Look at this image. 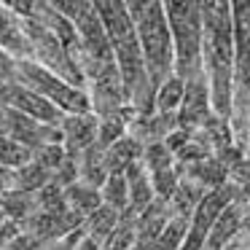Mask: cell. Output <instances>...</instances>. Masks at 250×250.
Here are the masks:
<instances>
[{
  "instance_id": "20",
  "label": "cell",
  "mask_w": 250,
  "mask_h": 250,
  "mask_svg": "<svg viewBox=\"0 0 250 250\" xmlns=\"http://www.w3.org/2000/svg\"><path fill=\"white\" fill-rule=\"evenodd\" d=\"M183 92L186 83L178 76H169L162 86L156 89V97H153V113H175L178 116L180 103H183Z\"/></svg>"
},
{
  "instance_id": "4",
  "label": "cell",
  "mask_w": 250,
  "mask_h": 250,
  "mask_svg": "<svg viewBox=\"0 0 250 250\" xmlns=\"http://www.w3.org/2000/svg\"><path fill=\"white\" fill-rule=\"evenodd\" d=\"M175 51V76L191 81L202 73V3H164Z\"/></svg>"
},
{
  "instance_id": "28",
  "label": "cell",
  "mask_w": 250,
  "mask_h": 250,
  "mask_svg": "<svg viewBox=\"0 0 250 250\" xmlns=\"http://www.w3.org/2000/svg\"><path fill=\"white\" fill-rule=\"evenodd\" d=\"M78 250H103V248H100L97 242H92V239L83 234V239H81V245H78Z\"/></svg>"
},
{
  "instance_id": "32",
  "label": "cell",
  "mask_w": 250,
  "mask_h": 250,
  "mask_svg": "<svg viewBox=\"0 0 250 250\" xmlns=\"http://www.w3.org/2000/svg\"><path fill=\"white\" fill-rule=\"evenodd\" d=\"M132 250H143V248H132Z\"/></svg>"
},
{
  "instance_id": "29",
  "label": "cell",
  "mask_w": 250,
  "mask_h": 250,
  "mask_svg": "<svg viewBox=\"0 0 250 250\" xmlns=\"http://www.w3.org/2000/svg\"><path fill=\"white\" fill-rule=\"evenodd\" d=\"M239 199H248L250 202V183L248 186H239Z\"/></svg>"
},
{
  "instance_id": "7",
  "label": "cell",
  "mask_w": 250,
  "mask_h": 250,
  "mask_svg": "<svg viewBox=\"0 0 250 250\" xmlns=\"http://www.w3.org/2000/svg\"><path fill=\"white\" fill-rule=\"evenodd\" d=\"M0 105L8 110H17V113L27 116L33 121H41V124H49V126H60L65 113L57 110L49 100H43L41 94H35L33 89L22 86L11 78V81H3L0 83Z\"/></svg>"
},
{
  "instance_id": "14",
  "label": "cell",
  "mask_w": 250,
  "mask_h": 250,
  "mask_svg": "<svg viewBox=\"0 0 250 250\" xmlns=\"http://www.w3.org/2000/svg\"><path fill=\"white\" fill-rule=\"evenodd\" d=\"M35 210H38L35 194H24V191H17V188L0 194V215H3V221L24 226L35 215Z\"/></svg>"
},
{
  "instance_id": "5",
  "label": "cell",
  "mask_w": 250,
  "mask_h": 250,
  "mask_svg": "<svg viewBox=\"0 0 250 250\" xmlns=\"http://www.w3.org/2000/svg\"><path fill=\"white\" fill-rule=\"evenodd\" d=\"M14 81L22 86L33 89L35 94H41L43 100H49L57 110H62L65 116L76 113H92V100H89L86 89H78L73 83H67L65 78L49 73L46 67H41L33 60H17L14 62Z\"/></svg>"
},
{
  "instance_id": "15",
  "label": "cell",
  "mask_w": 250,
  "mask_h": 250,
  "mask_svg": "<svg viewBox=\"0 0 250 250\" xmlns=\"http://www.w3.org/2000/svg\"><path fill=\"white\" fill-rule=\"evenodd\" d=\"M143 143L135 140L132 135H124L119 143L105 151V167H108V175L110 172H126L132 164H137L143 159Z\"/></svg>"
},
{
  "instance_id": "21",
  "label": "cell",
  "mask_w": 250,
  "mask_h": 250,
  "mask_svg": "<svg viewBox=\"0 0 250 250\" xmlns=\"http://www.w3.org/2000/svg\"><path fill=\"white\" fill-rule=\"evenodd\" d=\"M100 196H103V205L110 207L116 212H126L129 210V188H126V178L124 172H110L108 180L100 188Z\"/></svg>"
},
{
  "instance_id": "26",
  "label": "cell",
  "mask_w": 250,
  "mask_h": 250,
  "mask_svg": "<svg viewBox=\"0 0 250 250\" xmlns=\"http://www.w3.org/2000/svg\"><path fill=\"white\" fill-rule=\"evenodd\" d=\"M81 239H83V229H78V231L67 234V237H62V239H54V242H49L43 250H78Z\"/></svg>"
},
{
  "instance_id": "11",
  "label": "cell",
  "mask_w": 250,
  "mask_h": 250,
  "mask_svg": "<svg viewBox=\"0 0 250 250\" xmlns=\"http://www.w3.org/2000/svg\"><path fill=\"white\" fill-rule=\"evenodd\" d=\"M24 231H30L33 237H38L41 242H54V239H62L67 234L83 229V218H78L76 212H41L35 210V215L24 223Z\"/></svg>"
},
{
  "instance_id": "8",
  "label": "cell",
  "mask_w": 250,
  "mask_h": 250,
  "mask_svg": "<svg viewBox=\"0 0 250 250\" xmlns=\"http://www.w3.org/2000/svg\"><path fill=\"white\" fill-rule=\"evenodd\" d=\"M0 135L11 137L19 146L35 153L41 148L51 146V143H60V126L41 124V121H33L27 116L17 113V110H8L0 105Z\"/></svg>"
},
{
  "instance_id": "10",
  "label": "cell",
  "mask_w": 250,
  "mask_h": 250,
  "mask_svg": "<svg viewBox=\"0 0 250 250\" xmlns=\"http://www.w3.org/2000/svg\"><path fill=\"white\" fill-rule=\"evenodd\" d=\"M97 126H100V119L94 113L65 116L60 124V143L67 156L76 159L92 146H97Z\"/></svg>"
},
{
  "instance_id": "16",
  "label": "cell",
  "mask_w": 250,
  "mask_h": 250,
  "mask_svg": "<svg viewBox=\"0 0 250 250\" xmlns=\"http://www.w3.org/2000/svg\"><path fill=\"white\" fill-rule=\"evenodd\" d=\"M65 199L70 212H76L78 218H89L94 210L103 207V196H100V188L83 183V180H76L73 186L65 188Z\"/></svg>"
},
{
  "instance_id": "24",
  "label": "cell",
  "mask_w": 250,
  "mask_h": 250,
  "mask_svg": "<svg viewBox=\"0 0 250 250\" xmlns=\"http://www.w3.org/2000/svg\"><path fill=\"white\" fill-rule=\"evenodd\" d=\"M35 202H38L41 212H70L67 199H65V188H60L57 183H49L43 191H38Z\"/></svg>"
},
{
  "instance_id": "30",
  "label": "cell",
  "mask_w": 250,
  "mask_h": 250,
  "mask_svg": "<svg viewBox=\"0 0 250 250\" xmlns=\"http://www.w3.org/2000/svg\"><path fill=\"white\" fill-rule=\"evenodd\" d=\"M226 250H245V248H242V245H239V242H237V239H234V242H231V245H229V248H226Z\"/></svg>"
},
{
  "instance_id": "23",
  "label": "cell",
  "mask_w": 250,
  "mask_h": 250,
  "mask_svg": "<svg viewBox=\"0 0 250 250\" xmlns=\"http://www.w3.org/2000/svg\"><path fill=\"white\" fill-rule=\"evenodd\" d=\"M33 159V151H27L24 146H19L17 140L0 135V167L3 169H19Z\"/></svg>"
},
{
  "instance_id": "18",
  "label": "cell",
  "mask_w": 250,
  "mask_h": 250,
  "mask_svg": "<svg viewBox=\"0 0 250 250\" xmlns=\"http://www.w3.org/2000/svg\"><path fill=\"white\" fill-rule=\"evenodd\" d=\"M119 223H121V212H116V210H110V207L103 205L100 210H94L89 218H83V234H86L92 242H97L100 248H103V242L116 231Z\"/></svg>"
},
{
  "instance_id": "2",
  "label": "cell",
  "mask_w": 250,
  "mask_h": 250,
  "mask_svg": "<svg viewBox=\"0 0 250 250\" xmlns=\"http://www.w3.org/2000/svg\"><path fill=\"white\" fill-rule=\"evenodd\" d=\"M202 73L218 119H231L234 103V27L231 3H202Z\"/></svg>"
},
{
  "instance_id": "3",
  "label": "cell",
  "mask_w": 250,
  "mask_h": 250,
  "mask_svg": "<svg viewBox=\"0 0 250 250\" xmlns=\"http://www.w3.org/2000/svg\"><path fill=\"white\" fill-rule=\"evenodd\" d=\"M126 11L132 17V24H135L146 73L151 78L153 89H159L169 76H175V51H172V35H169L164 3H156V0L126 3Z\"/></svg>"
},
{
  "instance_id": "17",
  "label": "cell",
  "mask_w": 250,
  "mask_h": 250,
  "mask_svg": "<svg viewBox=\"0 0 250 250\" xmlns=\"http://www.w3.org/2000/svg\"><path fill=\"white\" fill-rule=\"evenodd\" d=\"M78 162V180L103 188V183L108 180V167H105V151L100 146H92L89 151H83L81 156H76Z\"/></svg>"
},
{
  "instance_id": "31",
  "label": "cell",
  "mask_w": 250,
  "mask_h": 250,
  "mask_svg": "<svg viewBox=\"0 0 250 250\" xmlns=\"http://www.w3.org/2000/svg\"><path fill=\"white\" fill-rule=\"evenodd\" d=\"M3 223H6V221H3V215H0V226H3Z\"/></svg>"
},
{
  "instance_id": "12",
  "label": "cell",
  "mask_w": 250,
  "mask_h": 250,
  "mask_svg": "<svg viewBox=\"0 0 250 250\" xmlns=\"http://www.w3.org/2000/svg\"><path fill=\"white\" fill-rule=\"evenodd\" d=\"M0 49L14 60H30V46L24 35V24L8 3H0Z\"/></svg>"
},
{
  "instance_id": "19",
  "label": "cell",
  "mask_w": 250,
  "mask_h": 250,
  "mask_svg": "<svg viewBox=\"0 0 250 250\" xmlns=\"http://www.w3.org/2000/svg\"><path fill=\"white\" fill-rule=\"evenodd\" d=\"M49 183H51V172L43 167V164L35 162V159H30L24 167L14 169V188H17V191H24V194H38V191H43Z\"/></svg>"
},
{
  "instance_id": "9",
  "label": "cell",
  "mask_w": 250,
  "mask_h": 250,
  "mask_svg": "<svg viewBox=\"0 0 250 250\" xmlns=\"http://www.w3.org/2000/svg\"><path fill=\"white\" fill-rule=\"evenodd\" d=\"M183 83H186V92H183V103H180V110H178V129L196 135V132L205 129V124L212 116L210 89H207L205 76H196Z\"/></svg>"
},
{
  "instance_id": "13",
  "label": "cell",
  "mask_w": 250,
  "mask_h": 250,
  "mask_svg": "<svg viewBox=\"0 0 250 250\" xmlns=\"http://www.w3.org/2000/svg\"><path fill=\"white\" fill-rule=\"evenodd\" d=\"M124 178H126V188H129V212L132 215H140L146 207H151L153 202H156L151 178H148L146 167H143L140 162L132 164V167L124 172Z\"/></svg>"
},
{
  "instance_id": "1",
  "label": "cell",
  "mask_w": 250,
  "mask_h": 250,
  "mask_svg": "<svg viewBox=\"0 0 250 250\" xmlns=\"http://www.w3.org/2000/svg\"><path fill=\"white\" fill-rule=\"evenodd\" d=\"M94 11H97L100 22L105 27L110 49H113V60L121 76L126 105L137 113V119L151 116L156 89H153L151 78L146 73V62H143V51H140V43H137V33L129 11H126V3L103 0V3H94Z\"/></svg>"
},
{
  "instance_id": "22",
  "label": "cell",
  "mask_w": 250,
  "mask_h": 250,
  "mask_svg": "<svg viewBox=\"0 0 250 250\" xmlns=\"http://www.w3.org/2000/svg\"><path fill=\"white\" fill-rule=\"evenodd\" d=\"M140 164L146 167V172H162V169H172L175 167V153L169 151L164 143H151L143 148V159Z\"/></svg>"
},
{
  "instance_id": "27",
  "label": "cell",
  "mask_w": 250,
  "mask_h": 250,
  "mask_svg": "<svg viewBox=\"0 0 250 250\" xmlns=\"http://www.w3.org/2000/svg\"><path fill=\"white\" fill-rule=\"evenodd\" d=\"M14 62H17L14 57H8L6 51L0 49V83L11 81V78H14Z\"/></svg>"
},
{
  "instance_id": "25",
  "label": "cell",
  "mask_w": 250,
  "mask_h": 250,
  "mask_svg": "<svg viewBox=\"0 0 250 250\" xmlns=\"http://www.w3.org/2000/svg\"><path fill=\"white\" fill-rule=\"evenodd\" d=\"M33 159H35L38 164H43V167L51 172V178H54V175L60 172V167L67 162V153H65V148H62V143H51V146L35 151Z\"/></svg>"
},
{
  "instance_id": "6",
  "label": "cell",
  "mask_w": 250,
  "mask_h": 250,
  "mask_svg": "<svg viewBox=\"0 0 250 250\" xmlns=\"http://www.w3.org/2000/svg\"><path fill=\"white\" fill-rule=\"evenodd\" d=\"M234 27V103H231V129L245 132L250 119V3H231ZM245 143L248 132H245Z\"/></svg>"
}]
</instances>
